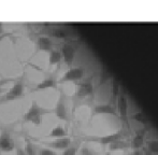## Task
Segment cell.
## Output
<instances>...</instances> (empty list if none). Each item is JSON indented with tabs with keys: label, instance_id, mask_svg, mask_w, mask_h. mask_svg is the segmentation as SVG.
<instances>
[{
	"label": "cell",
	"instance_id": "1",
	"mask_svg": "<svg viewBox=\"0 0 158 155\" xmlns=\"http://www.w3.org/2000/svg\"><path fill=\"white\" fill-rule=\"evenodd\" d=\"M42 111H43V109L40 108L37 103H33V105L28 109V111L24 115V119L26 122H30L35 125H39V124H41V116L43 113Z\"/></svg>",
	"mask_w": 158,
	"mask_h": 155
},
{
	"label": "cell",
	"instance_id": "2",
	"mask_svg": "<svg viewBox=\"0 0 158 155\" xmlns=\"http://www.w3.org/2000/svg\"><path fill=\"white\" fill-rule=\"evenodd\" d=\"M22 94H23V85H22V83H17V84H15L14 86H12V88H11V90H9L6 95H4L3 98H1L0 103L14 100V99L21 97Z\"/></svg>",
	"mask_w": 158,
	"mask_h": 155
},
{
	"label": "cell",
	"instance_id": "3",
	"mask_svg": "<svg viewBox=\"0 0 158 155\" xmlns=\"http://www.w3.org/2000/svg\"><path fill=\"white\" fill-rule=\"evenodd\" d=\"M14 149V142L10 138L9 134L2 132L0 135V150L4 152H10Z\"/></svg>",
	"mask_w": 158,
	"mask_h": 155
},
{
	"label": "cell",
	"instance_id": "4",
	"mask_svg": "<svg viewBox=\"0 0 158 155\" xmlns=\"http://www.w3.org/2000/svg\"><path fill=\"white\" fill-rule=\"evenodd\" d=\"M82 74H83V72L80 68H73L64 73V76L63 77V81H77V80L81 79Z\"/></svg>",
	"mask_w": 158,
	"mask_h": 155
},
{
	"label": "cell",
	"instance_id": "5",
	"mask_svg": "<svg viewBox=\"0 0 158 155\" xmlns=\"http://www.w3.org/2000/svg\"><path fill=\"white\" fill-rule=\"evenodd\" d=\"M56 115L59 117L60 119H67V112H66V108H64V103L63 101V98H60L58 100L56 105Z\"/></svg>",
	"mask_w": 158,
	"mask_h": 155
},
{
	"label": "cell",
	"instance_id": "6",
	"mask_svg": "<svg viewBox=\"0 0 158 155\" xmlns=\"http://www.w3.org/2000/svg\"><path fill=\"white\" fill-rule=\"evenodd\" d=\"M63 56L64 58V61H66L68 65H70L72 63L73 59V50L70 45H64L63 48Z\"/></svg>",
	"mask_w": 158,
	"mask_h": 155
},
{
	"label": "cell",
	"instance_id": "7",
	"mask_svg": "<svg viewBox=\"0 0 158 155\" xmlns=\"http://www.w3.org/2000/svg\"><path fill=\"white\" fill-rule=\"evenodd\" d=\"M51 40L46 37H41V38L38 39V46H39L40 50L42 51H48L51 48Z\"/></svg>",
	"mask_w": 158,
	"mask_h": 155
},
{
	"label": "cell",
	"instance_id": "8",
	"mask_svg": "<svg viewBox=\"0 0 158 155\" xmlns=\"http://www.w3.org/2000/svg\"><path fill=\"white\" fill-rule=\"evenodd\" d=\"M70 143V140L68 138H58L56 141L52 143V145L56 149H68V145Z\"/></svg>",
	"mask_w": 158,
	"mask_h": 155
},
{
	"label": "cell",
	"instance_id": "9",
	"mask_svg": "<svg viewBox=\"0 0 158 155\" xmlns=\"http://www.w3.org/2000/svg\"><path fill=\"white\" fill-rule=\"evenodd\" d=\"M53 86H54V81L52 79H46L38 84L37 90H45V88H50L53 87Z\"/></svg>",
	"mask_w": 158,
	"mask_h": 155
},
{
	"label": "cell",
	"instance_id": "10",
	"mask_svg": "<svg viewBox=\"0 0 158 155\" xmlns=\"http://www.w3.org/2000/svg\"><path fill=\"white\" fill-rule=\"evenodd\" d=\"M60 58H61L60 53L57 52V51H52L50 55V64L51 65H55V64L59 63Z\"/></svg>",
	"mask_w": 158,
	"mask_h": 155
},
{
	"label": "cell",
	"instance_id": "11",
	"mask_svg": "<svg viewBox=\"0 0 158 155\" xmlns=\"http://www.w3.org/2000/svg\"><path fill=\"white\" fill-rule=\"evenodd\" d=\"M66 135L64 130L61 127H55L54 129L52 130V132L50 134L51 137H56V138H61Z\"/></svg>",
	"mask_w": 158,
	"mask_h": 155
},
{
	"label": "cell",
	"instance_id": "12",
	"mask_svg": "<svg viewBox=\"0 0 158 155\" xmlns=\"http://www.w3.org/2000/svg\"><path fill=\"white\" fill-rule=\"evenodd\" d=\"M25 152L27 155H35V148L30 142L26 143V147H25Z\"/></svg>",
	"mask_w": 158,
	"mask_h": 155
},
{
	"label": "cell",
	"instance_id": "13",
	"mask_svg": "<svg viewBox=\"0 0 158 155\" xmlns=\"http://www.w3.org/2000/svg\"><path fill=\"white\" fill-rule=\"evenodd\" d=\"M40 155H56V153H54V152L48 149H42L40 151Z\"/></svg>",
	"mask_w": 158,
	"mask_h": 155
},
{
	"label": "cell",
	"instance_id": "14",
	"mask_svg": "<svg viewBox=\"0 0 158 155\" xmlns=\"http://www.w3.org/2000/svg\"><path fill=\"white\" fill-rule=\"evenodd\" d=\"M75 152H77V150H75L74 148H68V149L64 152L63 155H75Z\"/></svg>",
	"mask_w": 158,
	"mask_h": 155
},
{
	"label": "cell",
	"instance_id": "15",
	"mask_svg": "<svg viewBox=\"0 0 158 155\" xmlns=\"http://www.w3.org/2000/svg\"><path fill=\"white\" fill-rule=\"evenodd\" d=\"M16 153H17V155H27L26 154V152H24V150L19 149V148L16 150Z\"/></svg>",
	"mask_w": 158,
	"mask_h": 155
},
{
	"label": "cell",
	"instance_id": "16",
	"mask_svg": "<svg viewBox=\"0 0 158 155\" xmlns=\"http://www.w3.org/2000/svg\"><path fill=\"white\" fill-rule=\"evenodd\" d=\"M82 155H92V153H90L87 149H83V151H82Z\"/></svg>",
	"mask_w": 158,
	"mask_h": 155
},
{
	"label": "cell",
	"instance_id": "17",
	"mask_svg": "<svg viewBox=\"0 0 158 155\" xmlns=\"http://www.w3.org/2000/svg\"><path fill=\"white\" fill-rule=\"evenodd\" d=\"M0 92H1V90H0Z\"/></svg>",
	"mask_w": 158,
	"mask_h": 155
}]
</instances>
